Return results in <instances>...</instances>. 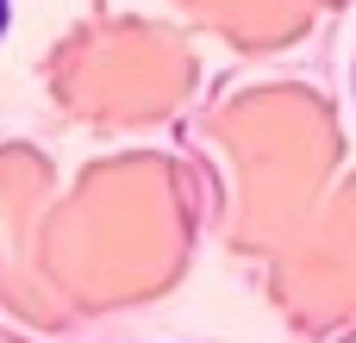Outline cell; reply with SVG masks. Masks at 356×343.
<instances>
[{
	"label": "cell",
	"instance_id": "1",
	"mask_svg": "<svg viewBox=\"0 0 356 343\" xmlns=\"http://www.w3.org/2000/svg\"><path fill=\"white\" fill-rule=\"evenodd\" d=\"M338 81H344V100H350V119H356V12L344 25V56H338Z\"/></svg>",
	"mask_w": 356,
	"mask_h": 343
},
{
	"label": "cell",
	"instance_id": "2",
	"mask_svg": "<svg viewBox=\"0 0 356 343\" xmlns=\"http://www.w3.org/2000/svg\"><path fill=\"white\" fill-rule=\"evenodd\" d=\"M6 31H13V0H0V44H6Z\"/></svg>",
	"mask_w": 356,
	"mask_h": 343
},
{
	"label": "cell",
	"instance_id": "3",
	"mask_svg": "<svg viewBox=\"0 0 356 343\" xmlns=\"http://www.w3.org/2000/svg\"><path fill=\"white\" fill-rule=\"evenodd\" d=\"M138 343H194V337H138Z\"/></svg>",
	"mask_w": 356,
	"mask_h": 343
}]
</instances>
